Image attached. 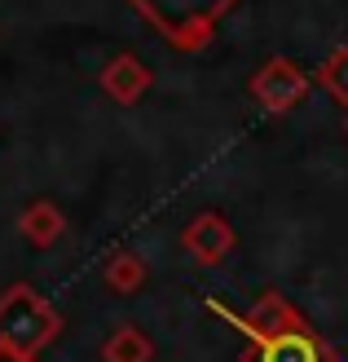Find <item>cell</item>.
<instances>
[{
  "label": "cell",
  "mask_w": 348,
  "mask_h": 362,
  "mask_svg": "<svg viewBox=\"0 0 348 362\" xmlns=\"http://www.w3.org/2000/svg\"><path fill=\"white\" fill-rule=\"evenodd\" d=\"M176 53H203L238 0H128Z\"/></svg>",
  "instance_id": "6da1fadb"
},
{
  "label": "cell",
  "mask_w": 348,
  "mask_h": 362,
  "mask_svg": "<svg viewBox=\"0 0 348 362\" xmlns=\"http://www.w3.org/2000/svg\"><path fill=\"white\" fill-rule=\"evenodd\" d=\"M58 332H62V318L53 314L49 300H40L31 287H13L9 296H0V345L5 349L31 358Z\"/></svg>",
  "instance_id": "7a4b0ae2"
},
{
  "label": "cell",
  "mask_w": 348,
  "mask_h": 362,
  "mask_svg": "<svg viewBox=\"0 0 348 362\" xmlns=\"http://www.w3.org/2000/svg\"><path fill=\"white\" fill-rule=\"evenodd\" d=\"M208 310L221 318V322H229V327L243 336L247 345H260V340H269V336H278V332L300 327V322H304L300 310H296V305H291L282 292H260L247 314H234L229 305H225V300H216V296L208 300Z\"/></svg>",
  "instance_id": "3957f363"
},
{
  "label": "cell",
  "mask_w": 348,
  "mask_h": 362,
  "mask_svg": "<svg viewBox=\"0 0 348 362\" xmlns=\"http://www.w3.org/2000/svg\"><path fill=\"white\" fill-rule=\"evenodd\" d=\"M308 84H313V80H308L291 58H269L265 66L251 71L247 93L260 102L269 115H287L291 106H300V102L308 98Z\"/></svg>",
  "instance_id": "277c9868"
},
{
  "label": "cell",
  "mask_w": 348,
  "mask_h": 362,
  "mask_svg": "<svg viewBox=\"0 0 348 362\" xmlns=\"http://www.w3.org/2000/svg\"><path fill=\"white\" fill-rule=\"evenodd\" d=\"M243 362H340V354L308 322H300V327H287L278 336L260 340V345H247Z\"/></svg>",
  "instance_id": "5b68a950"
},
{
  "label": "cell",
  "mask_w": 348,
  "mask_h": 362,
  "mask_svg": "<svg viewBox=\"0 0 348 362\" xmlns=\"http://www.w3.org/2000/svg\"><path fill=\"white\" fill-rule=\"evenodd\" d=\"M181 243H186V252H190L198 265H221L229 252H234L238 234H234V226L225 221L221 212H203V216H194V221L186 226Z\"/></svg>",
  "instance_id": "8992f818"
},
{
  "label": "cell",
  "mask_w": 348,
  "mask_h": 362,
  "mask_svg": "<svg viewBox=\"0 0 348 362\" xmlns=\"http://www.w3.org/2000/svg\"><path fill=\"white\" fill-rule=\"evenodd\" d=\"M150 84H155L150 66H145L141 58H133V53H115V58L106 62V71H102V88H106V93H111L119 106L141 102L145 93H150Z\"/></svg>",
  "instance_id": "52a82bcc"
},
{
  "label": "cell",
  "mask_w": 348,
  "mask_h": 362,
  "mask_svg": "<svg viewBox=\"0 0 348 362\" xmlns=\"http://www.w3.org/2000/svg\"><path fill=\"white\" fill-rule=\"evenodd\" d=\"M313 84L322 88L331 102H340L344 111H348V45L344 49H331L322 58V66L313 71Z\"/></svg>",
  "instance_id": "ba28073f"
},
{
  "label": "cell",
  "mask_w": 348,
  "mask_h": 362,
  "mask_svg": "<svg viewBox=\"0 0 348 362\" xmlns=\"http://www.w3.org/2000/svg\"><path fill=\"white\" fill-rule=\"evenodd\" d=\"M102 358H106V362H155V345H150V336H145V332L119 327V332L102 345Z\"/></svg>",
  "instance_id": "9c48e42d"
},
{
  "label": "cell",
  "mask_w": 348,
  "mask_h": 362,
  "mask_svg": "<svg viewBox=\"0 0 348 362\" xmlns=\"http://www.w3.org/2000/svg\"><path fill=\"white\" fill-rule=\"evenodd\" d=\"M62 226H66V221H62V212L53 208V204H44V199H40V204H31V208L23 212V234H27L35 247H49V243L62 234Z\"/></svg>",
  "instance_id": "30bf717a"
},
{
  "label": "cell",
  "mask_w": 348,
  "mask_h": 362,
  "mask_svg": "<svg viewBox=\"0 0 348 362\" xmlns=\"http://www.w3.org/2000/svg\"><path fill=\"white\" fill-rule=\"evenodd\" d=\"M106 283H111L115 292H137L145 283V261L137 252H115V257L106 261Z\"/></svg>",
  "instance_id": "8fae6325"
},
{
  "label": "cell",
  "mask_w": 348,
  "mask_h": 362,
  "mask_svg": "<svg viewBox=\"0 0 348 362\" xmlns=\"http://www.w3.org/2000/svg\"><path fill=\"white\" fill-rule=\"evenodd\" d=\"M0 362H31V358H27V354H13V349L0 345Z\"/></svg>",
  "instance_id": "7c38bea8"
},
{
  "label": "cell",
  "mask_w": 348,
  "mask_h": 362,
  "mask_svg": "<svg viewBox=\"0 0 348 362\" xmlns=\"http://www.w3.org/2000/svg\"><path fill=\"white\" fill-rule=\"evenodd\" d=\"M344 137H348V115H344Z\"/></svg>",
  "instance_id": "4fadbf2b"
}]
</instances>
